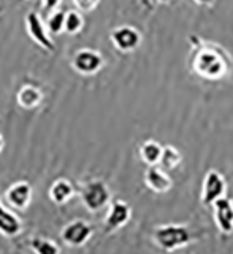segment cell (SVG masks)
I'll return each mask as SVG.
<instances>
[{"instance_id": "cell-20", "label": "cell", "mask_w": 233, "mask_h": 254, "mask_svg": "<svg viewBox=\"0 0 233 254\" xmlns=\"http://www.w3.org/2000/svg\"><path fill=\"white\" fill-rule=\"evenodd\" d=\"M84 13L78 10H68L65 16V34L78 35L84 29Z\"/></svg>"}, {"instance_id": "cell-17", "label": "cell", "mask_w": 233, "mask_h": 254, "mask_svg": "<svg viewBox=\"0 0 233 254\" xmlns=\"http://www.w3.org/2000/svg\"><path fill=\"white\" fill-rule=\"evenodd\" d=\"M162 151L164 146L160 145L156 140H146L140 146V157L141 161L149 165H159L160 164V157H162Z\"/></svg>"}, {"instance_id": "cell-27", "label": "cell", "mask_w": 233, "mask_h": 254, "mask_svg": "<svg viewBox=\"0 0 233 254\" xmlns=\"http://www.w3.org/2000/svg\"><path fill=\"white\" fill-rule=\"evenodd\" d=\"M27 2H34V0H27Z\"/></svg>"}, {"instance_id": "cell-14", "label": "cell", "mask_w": 233, "mask_h": 254, "mask_svg": "<svg viewBox=\"0 0 233 254\" xmlns=\"http://www.w3.org/2000/svg\"><path fill=\"white\" fill-rule=\"evenodd\" d=\"M48 194L54 205H65L78 194V189L68 178H58L51 185Z\"/></svg>"}, {"instance_id": "cell-18", "label": "cell", "mask_w": 233, "mask_h": 254, "mask_svg": "<svg viewBox=\"0 0 233 254\" xmlns=\"http://www.w3.org/2000/svg\"><path fill=\"white\" fill-rule=\"evenodd\" d=\"M181 162H182V154L179 153L178 148H175L172 145L164 146L162 157H160V164H159L162 169H165L167 172L175 170L181 165Z\"/></svg>"}, {"instance_id": "cell-7", "label": "cell", "mask_w": 233, "mask_h": 254, "mask_svg": "<svg viewBox=\"0 0 233 254\" xmlns=\"http://www.w3.org/2000/svg\"><path fill=\"white\" fill-rule=\"evenodd\" d=\"M132 218V208L125 200L115 198L108 205V213L103 219V232L107 235H111L122 229Z\"/></svg>"}, {"instance_id": "cell-13", "label": "cell", "mask_w": 233, "mask_h": 254, "mask_svg": "<svg viewBox=\"0 0 233 254\" xmlns=\"http://www.w3.org/2000/svg\"><path fill=\"white\" fill-rule=\"evenodd\" d=\"M22 232V221L13 211V208H6L2 202L0 194V235L6 238H14Z\"/></svg>"}, {"instance_id": "cell-4", "label": "cell", "mask_w": 233, "mask_h": 254, "mask_svg": "<svg viewBox=\"0 0 233 254\" xmlns=\"http://www.w3.org/2000/svg\"><path fill=\"white\" fill-rule=\"evenodd\" d=\"M70 65L78 75L94 76L105 67V59H103L102 53L92 50V48H81L73 54Z\"/></svg>"}, {"instance_id": "cell-25", "label": "cell", "mask_w": 233, "mask_h": 254, "mask_svg": "<svg viewBox=\"0 0 233 254\" xmlns=\"http://www.w3.org/2000/svg\"><path fill=\"white\" fill-rule=\"evenodd\" d=\"M157 2H160V3H170L172 0H157Z\"/></svg>"}, {"instance_id": "cell-15", "label": "cell", "mask_w": 233, "mask_h": 254, "mask_svg": "<svg viewBox=\"0 0 233 254\" xmlns=\"http://www.w3.org/2000/svg\"><path fill=\"white\" fill-rule=\"evenodd\" d=\"M16 102L22 110H35L43 102V91L35 84H24L16 94Z\"/></svg>"}, {"instance_id": "cell-21", "label": "cell", "mask_w": 233, "mask_h": 254, "mask_svg": "<svg viewBox=\"0 0 233 254\" xmlns=\"http://www.w3.org/2000/svg\"><path fill=\"white\" fill-rule=\"evenodd\" d=\"M75 10L81 13H92L100 5V0H71Z\"/></svg>"}, {"instance_id": "cell-9", "label": "cell", "mask_w": 233, "mask_h": 254, "mask_svg": "<svg viewBox=\"0 0 233 254\" xmlns=\"http://www.w3.org/2000/svg\"><path fill=\"white\" fill-rule=\"evenodd\" d=\"M32 198H34V189L26 180L13 183L11 186L6 188L3 194V200L6 202V205H10V208L18 211L27 210L29 205L32 203Z\"/></svg>"}, {"instance_id": "cell-10", "label": "cell", "mask_w": 233, "mask_h": 254, "mask_svg": "<svg viewBox=\"0 0 233 254\" xmlns=\"http://www.w3.org/2000/svg\"><path fill=\"white\" fill-rule=\"evenodd\" d=\"M110 40L120 53H132L141 45V34L133 26H119L111 30Z\"/></svg>"}, {"instance_id": "cell-22", "label": "cell", "mask_w": 233, "mask_h": 254, "mask_svg": "<svg viewBox=\"0 0 233 254\" xmlns=\"http://www.w3.org/2000/svg\"><path fill=\"white\" fill-rule=\"evenodd\" d=\"M60 3H62V0H42V8L45 11L51 13L54 10H58Z\"/></svg>"}, {"instance_id": "cell-8", "label": "cell", "mask_w": 233, "mask_h": 254, "mask_svg": "<svg viewBox=\"0 0 233 254\" xmlns=\"http://www.w3.org/2000/svg\"><path fill=\"white\" fill-rule=\"evenodd\" d=\"M227 192V181L224 175L218 170H210L203 178L202 185V203L205 206H213L214 202L226 197Z\"/></svg>"}, {"instance_id": "cell-16", "label": "cell", "mask_w": 233, "mask_h": 254, "mask_svg": "<svg viewBox=\"0 0 233 254\" xmlns=\"http://www.w3.org/2000/svg\"><path fill=\"white\" fill-rule=\"evenodd\" d=\"M27 246L34 254H60V246L51 238L34 235L27 240Z\"/></svg>"}, {"instance_id": "cell-26", "label": "cell", "mask_w": 233, "mask_h": 254, "mask_svg": "<svg viewBox=\"0 0 233 254\" xmlns=\"http://www.w3.org/2000/svg\"><path fill=\"white\" fill-rule=\"evenodd\" d=\"M2 14H3V6L0 5V16H2Z\"/></svg>"}, {"instance_id": "cell-23", "label": "cell", "mask_w": 233, "mask_h": 254, "mask_svg": "<svg viewBox=\"0 0 233 254\" xmlns=\"http://www.w3.org/2000/svg\"><path fill=\"white\" fill-rule=\"evenodd\" d=\"M194 2L202 6H213L216 3V0H194Z\"/></svg>"}, {"instance_id": "cell-11", "label": "cell", "mask_w": 233, "mask_h": 254, "mask_svg": "<svg viewBox=\"0 0 233 254\" xmlns=\"http://www.w3.org/2000/svg\"><path fill=\"white\" fill-rule=\"evenodd\" d=\"M214 224L222 235L233 234V200L230 197H222L213 205Z\"/></svg>"}, {"instance_id": "cell-6", "label": "cell", "mask_w": 233, "mask_h": 254, "mask_svg": "<svg viewBox=\"0 0 233 254\" xmlns=\"http://www.w3.org/2000/svg\"><path fill=\"white\" fill-rule=\"evenodd\" d=\"M26 30L30 37V40L40 48H43L45 51L54 53L56 45L53 42V35L50 34V30L46 27V22L42 19L38 11H29L26 14Z\"/></svg>"}, {"instance_id": "cell-2", "label": "cell", "mask_w": 233, "mask_h": 254, "mask_svg": "<svg viewBox=\"0 0 233 254\" xmlns=\"http://www.w3.org/2000/svg\"><path fill=\"white\" fill-rule=\"evenodd\" d=\"M83 206L91 213H99L111 202V190L103 180L91 178L84 181L78 189Z\"/></svg>"}, {"instance_id": "cell-3", "label": "cell", "mask_w": 233, "mask_h": 254, "mask_svg": "<svg viewBox=\"0 0 233 254\" xmlns=\"http://www.w3.org/2000/svg\"><path fill=\"white\" fill-rule=\"evenodd\" d=\"M194 70L195 73L208 78V79H219L226 75L227 64L221 56L213 50L200 51L194 59Z\"/></svg>"}, {"instance_id": "cell-1", "label": "cell", "mask_w": 233, "mask_h": 254, "mask_svg": "<svg viewBox=\"0 0 233 254\" xmlns=\"http://www.w3.org/2000/svg\"><path fill=\"white\" fill-rule=\"evenodd\" d=\"M200 238H203V232L190 229L186 224H160L152 229V242L167 253L186 248Z\"/></svg>"}, {"instance_id": "cell-12", "label": "cell", "mask_w": 233, "mask_h": 254, "mask_svg": "<svg viewBox=\"0 0 233 254\" xmlns=\"http://www.w3.org/2000/svg\"><path fill=\"white\" fill-rule=\"evenodd\" d=\"M144 185L156 194H165L173 188L172 177L160 165H149L144 172Z\"/></svg>"}, {"instance_id": "cell-5", "label": "cell", "mask_w": 233, "mask_h": 254, "mask_svg": "<svg viewBox=\"0 0 233 254\" xmlns=\"http://www.w3.org/2000/svg\"><path fill=\"white\" fill-rule=\"evenodd\" d=\"M94 235V226L84 219H73L60 230V240L68 248H81Z\"/></svg>"}, {"instance_id": "cell-19", "label": "cell", "mask_w": 233, "mask_h": 254, "mask_svg": "<svg viewBox=\"0 0 233 254\" xmlns=\"http://www.w3.org/2000/svg\"><path fill=\"white\" fill-rule=\"evenodd\" d=\"M65 16H67V11L65 10H54L50 13L46 19V27L50 30V34L53 37L56 35H60V34H65Z\"/></svg>"}, {"instance_id": "cell-24", "label": "cell", "mask_w": 233, "mask_h": 254, "mask_svg": "<svg viewBox=\"0 0 233 254\" xmlns=\"http://www.w3.org/2000/svg\"><path fill=\"white\" fill-rule=\"evenodd\" d=\"M3 145H5V140H3V135H2V132H0V153H2Z\"/></svg>"}]
</instances>
